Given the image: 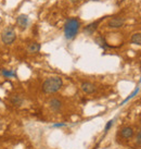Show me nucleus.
I'll return each instance as SVG.
<instances>
[{
  "mask_svg": "<svg viewBox=\"0 0 141 149\" xmlns=\"http://www.w3.org/2000/svg\"><path fill=\"white\" fill-rule=\"evenodd\" d=\"M80 29V22L76 17H70L68 19L65 24H64V36L66 39L70 40L76 37L78 34V31Z\"/></svg>",
  "mask_w": 141,
  "mask_h": 149,
  "instance_id": "f257e3e1",
  "label": "nucleus"
},
{
  "mask_svg": "<svg viewBox=\"0 0 141 149\" xmlns=\"http://www.w3.org/2000/svg\"><path fill=\"white\" fill-rule=\"evenodd\" d=\"M63 86V81L59 76H52L47 79L42 84V91L45 94H54L59 91Z\"/></svg>",
  "mask_w": 141,
  "mask_h": 149,
  "instance_id": "f03ea898",
  "label": "nucleus"
},
{
  "mask_svg": "<svg viewBox=\"0 0 141 149\" xmlns=\"http://www.w3.org/2000/svg\"><path fill=\"white\" fill-rule=\"evenodd\" d=\"M17 39V33L13 26H8L1 33V40L6 45H11Z\"/></svg>",
  "mask_w": 141,
  "mask_h": 149,
  "instance_id": "7ed1b4c3",
  "label": "nucleus"
},
{
  "mask_svg": "<svg viewBox=\"0 0 141 149\" xmlns=\"http://www.w3.org/2000/svg\"><path fill=\"white\" fill-rule=\"evenodd\" d=\"M28 24H29V19L26 14H20L17 17V25L22 31H25V29H27Z\"/></svg>",
  "mask_w": 141,
  "mask_h": 149,
  "instance_id": "20e7f679",
  "label": "nucleus"
},
{
  "mask_svg": "<svg viewBox=\"0 0 141 149\" xmlns=\"http://www.w3.org/2000/svg\"><path fill=\"white\" fill-rule=\"evenodd\" d=\"M103 20H104V17H102V19H100V20H97V21L92 22L90 24H88L87 26L84 27V32L86 34H88V35H92V34L97 31V29H98V25L103 21Z\"/></svg>",
  "mask_w": 141,
  "mask_h": 149,
  "instance_id": "39448f33",
  "label": "nucleus"
},
{
  "mask_svg": "<svg viewBox=\"0 0 141 149\" xmlns=\"http://www.w3.org/2000/svg\"><path fill=\"white\" fill-rule=\"evenodd\" d=\"M124 24H125V19L120 17H113V19H111L108 23L109 27H111V29H120V27H122Z\"/></svg>",
  "mask_w": 141,
  "mask_h": 149,
  "instance_id": "423d86ee",
  "label": "nucleus"
},
{
  "mask_svg": "<svg viewBox=\"0 0 141 149\" xmlns=\"http://www.w3.org/2000/svg\"><path fill=\"white\" fill-rule=\"evenodd\" d=\"M48 104H49L50 109H51L53 112H59L61 109H62V102H61V100L57 99V98L50 99Z\"/></svg>",
  "mask_w": 141,
  "mask_h": 149,
  "instance_id": "0eeeda50",
  "label": "nucleus"
},
{
  "mask_svg": "<svg viewBox=\"0 0 141 149\" xmlns=\"http://www.w3.org/2000/svg\"><path fill=\"white\" fill-rule=\"evenodd\" d=\"M80 87H82V91H83L84 93L88 94V95L93 94L95 91V86L92 83H90V82H84Z\"/></svg>",
  "mask_w": 141,
  "mask_h": 149,
  "instance_id": "6e6552de",
  "label": "nucleus"
},
{
  "mask_svg": "<svg viewBox=\"0 0 141 149\" xmlns=\"http://www.w3.org/2000/svg\"><path fill=\"white\" fill-rule=\"evenodd\" d=\"M120 136L123 137V138H126V139H129V138H131L133 136V130L131 127H124L122 128V131H120Z\"/></svg>",
  "mask_w": 141,
  "mask_h": 149,
  "instance_id": "1a4fd4ad",
  "label": "nucleus"
},
{
  "mask_svg": "<svg viewBox=\"0 0 141 149\" xmlns=\"http://www.w3.org/2000/svg\"><path fill=\"white\" fill-rule=\"evenodd\" d=\"M10 102H11L13 106L20 107V106L23 104L24 99H23V97H21L20 95H12L11 97H10Z\"/></svg>",
  "mask_w": 141,
  "mask_h": 149,
  "instance_id": "9d476101",
  "label": "nucleus"
},
{
  "mask_svg": "<svg viewBox=\"0 0 141 149\" xmlns=\"http://www.w3.org/2000/svg\"><path fill=\"white\" fill-rule=\"evenodd\" d=\"M95 42L99 46L100 48H102V49H108V48H110V47H111V46L108 45V42H106V40L104 39L103 36H98V37H95Z\"/></svg>",
  "mask_w": 141,
  "mask_h": 149,
  "instance_id": "9b49d317",
  "label": "nucleus"
},
{
  "mask_svg": "<svg viewBox=\"0 0 141 149\" xmlns=\"http://www.w3.org/2000/svg\"><path fill=\"white\" fill-rule=\"evenodd\" d=\"M40 48H41V45L39 42H32L27 47V51L29 54H37L40 51Z\"/></svg>",
  "mask_w": 141,
  "mask_h": 149,
  "instance_id": "f8f14e48",
  "label": "nucleus"
},
{
  "mask_svg": "<svg viewBox=\"0 0 141 149\" xmlns=\"http://www.w3.org/2000/svg\"><path fill=\"white\" fill-rule=\"evenodd\" d=\"M131 44L135 45H141V33H135L130 38Z\"/></svg>",
  "mask_w": 141,
  "mask_h": 149,
  "instance_id": "ddd939ff",
  "label": "nucleus"
},
{
  "mask_svg": "<svg viewBox=\"0 0 141 149\" xmlns=\"http://www.w3.org/2000/svg\"><path fill=\"white\" fill-rule=\"evenodd\" d=\"M139 89H140V87H139V85H138V86L136 87V89H135V91H133V93H131V94H130V95H129L128 97H127V98H126V99H125L124 101H123V102L120 104V106H123V104H125L126 102H127V101H129V100L131 99V98H133V97H135V96H136V95L138 94V91H139Z\"/></svg>",
  "mask_w": 141,
  "mask_h": 149,
  "instance_id": "4468645a",
  "label": "nucleus"
},
{
  "mask_svg": "<svg viewBox=\"0 0 141 149\" xmlns=\"http://www.w3.org/2000/svg\"><path fill=\"white\" fill-rule=\"evenodd\" d=\"M1 73L7 76V77H17V74L14 71H9V70H1Z\"/></svg>",
  "mask_w": 141,
  "mask_h": 149,
  "instance_id": "2eb2a0df",
  "label": "nucleus"
},
{
  "mask_svg": "<svg viewBox=\"0 0 141 149\" xmlns=\"http://www.w3.org/2000/svg\"><path fill=\"white\" fill-rule=\"evenodd\" d=\"M113 123H114V120H110L106 123V125H105V127H104V134H106V133L110 131V128L112 127V125H113Z\"/></svg>",
  "mask_w": 141,
  "mask_h": 149,
  "instance_id": "dca6fc26",
  "label": "nucleus"
},
{
  "mask_svg": "<svg viewBox=\"0 0 141 149\" xmlns=\"http://www.w3.org/2000/svg\"><path fill=\"white\" fill-rule=\"evenodd\" d=\"M53 127H62V126H66L65 123H57V124H53L52 125Z\"/></svg>",
  "mask_w": 141,
  "mask_h": 149,
  "instance_id": "f3484780",
  "label": "nucleus"
},
{
  "mask_svg": "<svg viewBox=\"0 0 141 149\" xmlns=\"http://www.w3.org/2000/svg\"><path fill=\"white\" fill-rule=\"evenodd\" d=\"M137 139H138V141L141 144V131L139 132V134H138V137H137Z\"/></svg>",
  "mask_w": 141,
  "mask_h": 149,
  "instance_id": "a211bd4d",
  "label": "nucleus"
},
{
  "mask_svg": "<svg viewBox=\"0 0 141 149\" xmlns=\"http://www.w3.org/2000/svg\"><path fill=\"white\" fill-rule=\"evenodd\" d=\"M70 1L72 2V3H77V2H79L80 0H70Z\"/></svg>",
  "mask_w": 141,
  "mask_h": 149,
  "instance_id": "6ab92c4d",
  "label": "nucleus"
},
{
  "mask_svg": "<svg viewBox=\"0 0 141 149\" xmlns=\"http://www.w3.org/2000/svg\"><path fill=\"white\" fill-rule=\"evenodd\" d=\"M86 1H100V0H86Z\"/></svg>",
  "mask_w": 141,
  "mask_h": 149,
  "instance_id": "aec40b11",
  "label": "nucleus"
}]
</instances>
